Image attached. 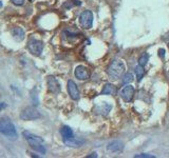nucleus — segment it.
Returning <instances> with one entry per match:
<instances>
[{
	"instance_id": "1",
	"label": "nucleus",
	"mask_w": 169,
	"mask_h": 158,
	"mask_svg": "<svg viewBox=\"0 0 169 158\" xmlns=\"http://www.w3.org/2000/svg\"><path fill=\"white\" fill-rule=\"evenodd\" d=\"M0 134L10 140H16L18 138V133L14 123L11 121L10 118H5V117L0 120Z\"/></svg>"
},
{
	"instance_id": "2",
	"label": "nucleus",
	"mask_w": 169,
	"mask_h": 158,
	"mask_svg": "<svg viewBox=\"0 0 169 158\" xmlns=\"http://www.w3.org/2000/svg\"><path fill=\"white\" fill-rule=\"evenodd\" d=\"M23 136H24V138L26 139L29 146H30V148L32 149V150L36 151V152H38V153H41V154H46L47 150L43 146V140H42L40 137L36 136V135L32 134V133L28 132V131L23 132Z\"/></svg>"
},
{
	"instance_id": "3",
	"label": "nucleus",
	"mask_w": 169,
	"mask_h": 158,
	"mask_svg": "<svg viewBox=\"0 0 169 158\" xmlns=\"http://www.w3.org/2000/svg\"><path fill=\"white\" fill-rule=\"evenodd\" d=\"M124 72H125V64L122 60H113L107 69L109 77L114 80L119 79L124 74Z\"/></svg>"
},
{
	"instance_id": "4",
	"label": "nucleus",
	"mask_w": 169,
	"mask_h": 158,
	"mask_svg": "<svg viewBox=\"0 0 169 158\" xmlns=\"http://www.w3.org/2000/svg\"><path fill=\"white\" fill-rule=\"evenodd\" d=\"M41 117V114L36 108L34 106H26V109L22 110L20 113V118L26 121H30V120H36Z\"/></svg>"
},
{
	"instance_id": "5",
	"label": "nucleus",
	"mask_w": 169,
	"mask_h": 158,
	"mask_svg": "<svg viewBox=\"0 0 169 158\" xmlns=\"http://www.w3.org/2000/svg\"><path fill=\"white\" fill-rule=\"evenodd\" d=\"M28 50L34 56H39L43 50V42L36 38H30L28 41Z\"/></svg>"
},
{
	"instance_id": "6",
	"label": "nucleus",
	"mask_w": 169,
	"mask_h": 158,
	"mask_svg": "<svg viewBox=\"0 0 169 158\" xmlns=\"http://www.w3.org/2000/svg\"><path fill=\"white\" fill-rule=\"evenodd\" d=\"M79 23L84 30H90L93 24V13L91 11H84L79 16Z\"/></svg>"
},
{
	"instance_id": "7",
	"label": "nucleus",
	"mask_w": 169,
	"mask_h": 158,
	"mask_svg": "<svg viewBox=\"0 0 169 158\" xmlns=\"http://www.w3.org/2000/svg\"><path fill=\"white\" fill-rule=\"evenodd\" d=\"M47 84H48V89L50 92L54 93V94H58L61 91L60 84H59L58 80L53 76H49L47 79Z\"/></svg>"
},
{
	"instance_id": "8",
	"label": "nucleus",
	"mask_w": 169,
	"mask_h": 158,
	"mask_svg": "<svg viewBox=\"0 0 169 158\" xmlns=\"http://www.w3.org/2000/svg\"><path fill=\"white\" fill-rule=\"evenodd\" d=\"M74 75H75V77L79 80H87L90 78L91 74L88 68H86V66H78L75 69Z\"/></svg>"
},
{
	"instance_id": "9",
	"label": "nucleus",
	"mask_w": 169,
	"mask_h": 158,
	"mask_svg": "<svg viewBox=\"0 0 169 158\" xmlns=\"http://www.w3.org/2000/svg\"><path fill=\"white\" fill-rule=\"evenodd\" d=\"M134 96V88L130 84H127L121 92V97L125 102H130Z\"/></svg>"
},
{
	"instance_id": "10",
	"label": "nucleus",
	"mask_w": 169,
	"mask_h": 158,
	"mask_svg": "<svg viewBox=\"0 0 169 158\" xmlns=\"http://www.w3.org/2000/svg\"><path fill=\"white\" fill-rule=\"evenodd\" d=\"M67 89H68V93L70 97L73 100H78L79 99V90L77 88L76 83L73 80H69L67 83Z\"/></svg>"
},
{
	"instance_id": "11",
	"label": "nucleus",
	"mask_w": 169,
	"mask_h": 158,
	"mask_svg": "<svg viewBox=\"0 0 169 158\" xmlns=\"http://www.w3.org/2000/svg\"><path fill=\"white\" fill-rule=\"evenodd\" d=\"M86 142V140L83 138H76V137L73 136L72 138L69 139H64V143L68 146H71V148H79Z\"/></svg>"
},
{
	"instance_id": "12",
	"label": "nucleus",
	"mask_w": 169,
	"mask_h": 158,
	"mask_svg": "<svg viewBox=\"0 0 169 158\" xmlns=\"http://www.w3.org/2000/svg\"><path fill=\"white\" fill-rule=\"evenodd\" d=\"M124 149V143L119 140H114L107 146V150L109 152H121Z\"/></svg>"
},
{
	"instance_id": "13",
	"label": "nucleus",
	"mask_w": 169,
	"mask_h": 158,
	"mask_svg": "<svg viewBox=\"0 0 169 158\" xmlns=\"http://www.w3.org/2000/svg\"><path fill=\"white\" fill-rule=\"evenodd\" d=\"M116 93H117L116 86L111 83H106L104 86L103 90H102V94L103 95H115Z\"/></svg>"
},
{
	"instance_id": "14",
	"label": "nucleus",
	"mask_w": 169,
	"mask_h": 158,
	"mask_svg": "<svg viewBox=\"0 0 169 158\" xmlns=\"http://www.w3.org/2000/svg\"><path fill=\"white\" fill-rule=\"evenodd\" d=\"M12 36L17 41H22L24 39V31L21 28H14L12 30Z\"/></svg>"
},
{
	"instance_id": "15",
	"label": "nucleus",
	"mask_w": 169,
	"mask_h": 158,
	"mask_svg": "<svg viewBox=\"0 0 169 158\" xmlns=\"http://www.w3.org/2000/svg\"><path fill=\"white\" fill-rule=\"evenodd\" d=\"M60 134H61V136H63V139H69V138H72V137L74 136L72 129L68 126H64L63 128L60 129Z\"/></svg>"
},
{
	"instance_id": "16",
	"label": "nucleus",
	"mask_w": 169,
	"mask_h": 158,
	"mask_svg": "<svg viewBox=\"0 0 169 158\" xmlns=\"http://www.w3.org/2000/svg\"><path fill=\"white\" fill-rule=\"evenodd\" d=\"M107 103H108V102H104V103H102L101 106H98L96 109H95V111H96V112L98 113V114H101V115H104V116H106V115L108 114L109 112H110L111 108H112V106H109V108L105 109V106H107Z\"/></svg>"
},
{
	"instance_id": "17",
	"label": "nucleus",
	"mask_w": 169,
	"mask_h": 158,
	"mask_svg": "<svg viewBox=\"0 0 169 158\" xmlns=\"http://www.w3.org/2000/svg\"><path fill=\"white\" fill-rule=\"evenodd\" d=\"M135 74H136V78H137V81H141L142 78L144 77V75H145V70H144V66H137L136 68H135Z\"/></svg>"
},
{
	"instance_id": "18",
	"label": "nucleus",
	"mask_w": 169,
	"mask_h": 158,
	"mask_svg": "<svg viewBox=\"0 0 169 158\" xmlns=\"http://www.w3.org/2000/svg\"><path fill=\"white\" fill-rule=\"evenodd\" d=\"M133 74L132 73H130V72H127L124 74V76H123V83H125V84H129V83H131V82L133 81Z\"/></svg>"
},
{
	"instance_id": "19",
	"label": "nucleus",
	"mask_w": 169,
	"mask_h": 158,
	"mask_svg": "<svg viewBox=\"0 0 169 158\" xmlns=\"http://www.w3.org/2000/svg\"><path fill=\"white\" fill-rule=\"evenodd\" d=\"M148 59H149L148 54L144 53V54L141 55V57L139 58V64H140V66H145L146 64H147V62H148Z\"/></svg>"
},
{
	"instance_id": "20",
	"label": "nucleus",
	"mask_w": 169,
	"mask_h": 158,
	"mask_svg": "<svg viewBox=\"0 0 169 158\" xmlns=\"http://www.w3.org/2000/svg\"><path fill=\"white\" fill-rule=\"evenodd\" d=\"M134 157L135 158H155L154 155H150V154H137Z\"/></svg>"
},
{
	"instance_id": "21",
	"label": "nucleus",
	"mask_w": 169,
	"mask_h": 158,
	"mask_svg": "<svg viewBox=\"0 0 169 158\" xmlns=\"http://www.w3.org/2000/svg\"><path fill=\"white\" fill-rule=\"evenodd\" d=\"M11 1H12L14 4H16V5H22L24 0H11Z\"/></svg>"
},
{
	"instance_id": "22",
	"label": "nucleus",
	"mask_w": 169,
	"mask_h": 158,
	"mask_svg": "<svg viewBox=\"0 0 169 158\" xmlns=\"http://www.w3.org/2000/svg\"><path fill=\"white\" fill-rule=\"evenodd\" d=\"M159 56L161 57V58H164V57H165V50L160 49L159 50Z\"/></svg>"
},
{
	"instance_id": "23",
	"label": "nucleus",
	"mask_w": 169,
	"mask_h": 158,
	"mask_svg": "<svg viewBox=\"0 0 169 158\" xmlns=\"http://www.w3.org/2000/svg\"><path fill=\"white\" fill-rule=\"evenodd\" d=\"M6 106V104L4 103V102H2V103H0V112L2 111V109H4Z\"/></svg>"
},
{
	"instance_id": "24",
	"label": "nucleus",
	"mask_w": 169,
	"mask_h": 158,
	"mask_svg": "<svg viewBox=\"0 0 169 158\" xmlns=\"http://www.w3.org/2000/svg\"><path fill=\"white\" fill-rule=\"evenodd\" d=\"M88 158H91V157H97V154L96 153H92V154L91 155H88V156H87Z\"/></svg>"
},
{
	"instance_id": "25",
	"label": "nucleus",
	"mask_w": 169,
	"mask_h": 158,
	"mask_svg": "<svg viewBox=\"0 0 169 158\" xmlns=\"http://www.w3.org/2000/svg\"><path fill=\"white\" fill-rule=\"evenodd\" d=\"M2 8V2H1V0H0V8Z\"/></svg>"
}]
</instances>
